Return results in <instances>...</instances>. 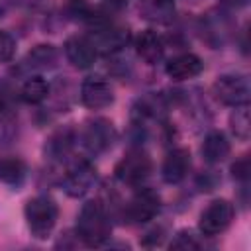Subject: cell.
<instances>
[{
	"instance_id": "obj_1",
	"label": "cell",
	"mask_w": 251,
	"mask_h": 251,
	"mask_svg": "<svg viewBox=\"0 0 251 251\" xmlns=\"http://www.w3.org/2000/svg\"><path fill=\"white\" fill-rule=\"evenodd\" d=\"M76 237L86 247H100L112 233L110 210L102 200H88L82 204L76 218Z\"/></svg>"
},
{
	"instance_id": "obj_2",
	"label": "cell",
	"mask_w": 251,
	"mask_h": 251,
	"mask_svg": "<svg viewBox=\"0 0 251 251\" xmlns=\"http://www.w3.org/2000/svg\"><path fill=\"white\" fill-rule=\"evenodd\" d=\"M24 216L31 235L35 239H47L57 224L59 208L53 198H49L47 194H39L25 202Z\"/></svg>"
},
{
	"instance_id": "obj_3",
	"label": "cell",
	"mask_w": 251,
	"mask_h": 251,
	"mask_svg": "<svg viewBox=\"0 0 251 251\" xmlns=\"http://www.w3.org/2000/svg\"><path fill=\"white\" fill-rule=\"evenodd\" d=\"M161 210V196L147 186H137L127 202L120 208V218L126 224H145L151 222Z\"/></svg>"
},
{
	"instance_id": "obj_4",
	"label": "cell",
	"mask_w": 251,
	"mask_h": 251,
	"mask_svg": "<svg viewBox=\"0 0 251 251\" xmlns=\"http://www.w3.org/2000/svg\"><path fill=\"white\" fill-rule=\"evenodd\" d=\"M78 141L90 155H104L108 153L114 143L118 141V131L114 124L106 118H94L84 124V127L78 133Z\"/></svg>"
},
{
	"instance_id": "obj_5",
	"label": "cell",
	"mask_w": 251,
	"mask_h": 251,
	"mask_svg": "<svg viewBox=\"0 0 251 251\" xmlns=\"http://www.w3.org/2000/svg\"><path fill=\"white\" fill-rule=\"evenodd\" d=\"M151 171H153V163H151V157L141 149V147H135L131 151H127L116 165L114 169V175L116 178L122 182V184H127V186H141L149 176H151Z\"/></svg>"
},
{
	"instance_id": "obj_6",
	"label": "cell",
	"mask_w": 251,
	"mask_h": 251,
	"mask_svg": "<svg viewBox=\"0 0 251 251\" xmlns=\"http://www.w3.org/2000/svg\"><path fill=\"white\" fill-rule=\"evenodd\" d=\"M98 182V171L88 159L73 161L61 176V186L71 198L86 196Z\"/></svg>"
},
{
	"instance_id": "obj_7",
	"label": "cell",
	"mask_w": 251,
	"mask_h": 251,
	"mask_svg": "<svg viewBox=\"0 0 251 251\" xmlns=\"http://www.w3.org/2000/svg\"><path fill=\"white\" fill-rule=\"evenodd\" d=\"M212 94L218 102H222L224 106H229V108L249 104V96H251L249 78L245 75H237V73L220 75L212 84Z\"/></svg>"
},
{
	"instance_id": "obj_8",
	"label": "cell",
	"mask_w": 251,
	"mask_h": 251,
	"mask_svg": "<svg viewBox=\"0 0 251 251\" xmlns=\"http://www.w3.org/2000/svg\"><path fill=\"white\" fill-rule=\"evenodd\" d=\"M233 216H235V208L229 200H226V198L212 200L200 214L198 229L206 237L220 235L229 227V224L233 222Z\"/></svg>"
},
{
	"instance_id": "obj_9",
	"label": "cell",
	"mask_w": 251,
	"mask_h": 251,
	"mask_svg": "<svg viewBox=\"0 0 251 251\" xmlns=\"http://www.w3.org/2000/svg\"><path fill=\"white\" fill-rule=\"evenodd\" d=\"M80 102L88 110H104L114 104V90L102 76H88L80 84Z\"/></svg>"
},
{
	"instance_id": "obj_10",
	"label": "cell",
	"mask_w": 251,
	"mask_h": 251,
	"mask_svg": "<svg viewBox=\"0 0 251 251\" xmlns=\"http://www.w3.org/2000/svg\"><path fill=\"white\" fill-rule=\"evenodd\" d=\"M65 57L76 69H88L94 65L98 51L88 35H71L65 41Z\"/></svg>"
},
{
	"instance_id": "obj_11",
	"label": "cell",
	"mask_w": 251,
	"mask_h": 251,
	"mask_svg": "<svg viewBox=\"0 0 251 251\" xmlns=\"http://www.w3.org/2000/svg\"><path fill=\"white\" fill-rule=\"evenodd\" d=\"M76 143V131L69 126L65 127H59L55 131H51V135L45 139V145H43V155L45 159L57 163V161H63L71 155L73 147Z\"/></svg>"
},
{
	"instance_id": "obj_12",
	"label": "cell",
	"mask_w": 251,
	"mask_h": 251,
	"mask_svg": "<svg viewBox=\"0 0 251 251\" xmlns=\"http://www.w3.org/2000/svg\"><path fill=\"white\" fill-rule=\"evenodd\" d=\"M190 173V151L184 147L171 149L163 161L161 176L167 184H178L182 182Z\"/></svg>"
},
{
	"instance_id": "obj_13",
	"label": "cell",
	"mask_w": 251,
	"mask_h": 251,
	"mask_svg": "<svg viewBox=\"0 0 251 251\" xmlns=\"http://www.w3.org/2000/svg\"><path fill=\"white\" fill-rule=\"evenodd\" d=\"M204 71V63L198 55L194 53H180V55H175L173 59L167 61L165 65V73L169 78L173 80H188V78H194L198 76L200 73Z\"/></svg>"
},
{
	"instance_id": "obj_14",
	"label": "cell",
	"mask_w": 251,
	"mask_h": 251,
	"mask_svg": "<svg viewBox=\"0 0 251 251\" xmlns=\"http://www.w3.org/2000/svg\"><path fill=\"white\" fill-rule=\"evenodd\" d=\"M59 61V53L53 45H35L31 51H27V55L22 59V65H20V71L24 73H43V71H49L57 65Z\"/></svg>"
},
{
	"instance_id": "obj_15",
	"label": "cell",
	"mask_w": 251,
	"mask_h": 251,
	"mask_svg": "<svg viewBox=\"0 0 251 251\" xmlns=\"http://www.w3.org/2000/svg\"><path fill=\"white\" fill-rule=\"evenodd\" d=\"M229 151H231V145H229V141H227L224 131L212 129V131H208L204 135L200 153H202V159L208 165H218V163L226 161L229 157Z\"/></svg>"
},
{
	"instance_id": "obj_16",
	"label": "cell",
	"mask_w": 251,
	"mask_h": 251,
	"mask_svg": "<svg viewBox=\"0 0 251 251\" xmlns=\"http://www.w3.org/2000/svg\"><path fill=\"white\" fill-rule=\"evenodd\" d=\"M135 51L147 65H157L165 57V41L157 31L145 29L135 39Z\"/></svg>"
},
{
	"instance_id": "obj_17",
	"label": "cell",
	"mask_w": 251,
	"mask_h": 251,
	"mask_svg": "<svg viewBox=\"0 0 251 251\" xmlns=\"http://www.w3.org/2000/svg\"><path fill=\"white\" fill-rule=\"evenodd\" d=\"M51 94V84L41 76V75H29L25 78V82L20 86V98L25 104H41L49 98Z\"/></svg>"
},
{
	"instance_id": "obj_18",
	"label": "cell",
	"mask_w": 251,
	"mask_h": 251,
	"mask_svg": "<svg viewBox=\"0 0 251 251\" xmlns=\"http://www.w3.org/2000/svg\"><path fill=\"white\" fill-rule=\"evenodd\" d=\"M139 10L145 20L169 24L175 18V0H143Z\"/></svg>"
},
{
	"instance_id": "obj_19",
	"label": "cell",
	"mask_w": 251,
	"mask_h": 251,
	"mask_svg": "<svg viewBox=\"0 0 251 251\" xmlns=\"http://www.w3.org/2000/svg\"><path fill=\"white\" fill-rule=\"evenodd\" d=\"M27 175V167L20 157H2L0 159V180L8 186H20Z\"/></svg>"
},
{
	"instance_id": "obj_20",
	"label": "cell",
	"mask_w": 251,
	"mask_h": 251,
	"mask_svg": "<svg viewBox=\"0 0 251 251\" xmlns=\"http://www.w3.org/2000/svg\"><path fill=\"white\" fill-rule=\"evenodd\" d=\"M229 129L239 141H247L251 137V118H249V104L235 106L229 114Z\"/></svg>"
},
{
	"instance_id": "obj_21",
	"label": "cell",
	"mask_w": 251,
	"mask_h": 251,
	"mask_svg": "<svg viewBox=\"0 0 251 251\" xmlns=\"http://www.w3.org/2000/svg\"><path fill=\"white\" fill-rule=\"evenodd\" d=\"M20 100V90L10 80H0V120L12 118L18 110Z\"/></svg>"
},
{
	"instance_id": "obj_22",
	"label": "cell",
	"mask_w": 251,
	"mask_h": 251,
	"mask_svg": "<svg viewBox=\"0 0 251 251\" xmlns=\"http://www.w3.org/2000/svg\"><path fill=\"white\" fill-rule=\"evenodd\" d=\"M200 247H204V243L194 231H188V229L178 231L171 241V249H200Z\"/></svg>"
},
{
	"instance_id": "obj_23",
	"label": "cell",
	"mask_w": 251,
	"mask_h": 251,
	"mask_svg": "<svg viewBox=\"0 0 251 251\" xmlns=\"http://www.w3.org/2000/svg\"><path fill=\"white\" fill-rule=\"evenodd\" d=\"M231 176L235 180H239L241 184H249V178H251V161H249V155L239 157L231 165Z\"/></svg>"
},
{
	"instance_id": "obj_24",
	"label": "cell",
	"mask_w": 251,
	"mask_h": 251,
	"mask_svg": "<svg viewBox=\"0 0 251 251\" xmlns=\"http://www.w3.org/2000/svg\"><path fill=\"white\" fill-rule=\"evenodd\" d=\"M16 55V39L12 33L0 29V63L12 61Z\"/></svg>"
},
{
	"instance_id": "obj_25",
	"label": "cell",
	"mask_w": 251,
	"mask_h": 251,
	"mask_svg": "<svg viewBox=\"0 0 251 251\" xmlns=\"http://www.w3.org/2000/svg\"><path fill=\"white\" fill-rule=\"evenodd\" d=\"M20 4H24V0H0V14H4L8 10H14Z\"/></svg>"
},
{
	"instance_id": "obj_26",
	"label": "cell",
	"mask_w": 251,
	"mask_h": 251,
	"mask_svg": "<svg viewBox=\"0 0 251 251\" xmlns=\"http://www.w3.org/2000/svg\"><path fill=\"white\" fill-rule=\"evenodd\" d=\"M226 6H231V8H241L247 4V0H222Z\"/></svg>"
},
{
	"instance_id": "obj_27",
	"label": "cell",
	"mask_w": 251,
	"mask_h": 251,
	"mask_svg": "<svg viewBox=\"0 0 251 251\" xmlns=\"http://www.w3.org/2000/svg\"><path fill=\"white\" fill-rule=\"evenodd\" d=\"M108 4H112V6H124L127 0H106Z\"/></svg>"
}]
</instances>
